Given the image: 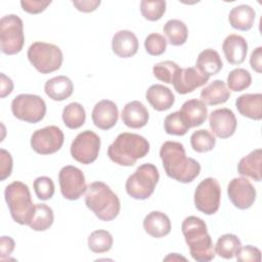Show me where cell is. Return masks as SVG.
Returning a JSON list of instances; mask_svg holds the SVG:
<instances>
[{
  "label": "cell",
  "mask_w": 262,
  "mask_h": 262,
  "mask_svg": "<svg viewBox=\"0 0 262 262\" xmlns=\"http://www.w3.org/2000/svg\"><path fill=\"white\" fill-rule=\"evenodd\" d=\"M166 5V1L164 0H142L140 2V12L145 19L156 21L164 15Z\"/></svg>",
  "instance_id": "obj_37"
},
{
  "label": "cell",
  "mask_w": 262,
  "mask_h": 262,
  "mask_svg": "<svg viewBox=\"0 0 262 262\" xmlns=\"http://www.w3.org/2000/svg\"><path fill=\"white\" fill-rule=\"evenodd\" d=\"M145 98L158 112L169 110L175 102V96L171 89L162 84L151 85L145 92Z\"/></svg>",
  "instance_id": "obj_22"
},
{
  "label": "cell",
  "mask_w": 262,
  "mask_h": 262,
  "mask_svg": "<svg viewBox=\"0 0 262 262\" xmlns=\"http://www.w3.org/2000/svg\"><path fill=\"white\" fill-rule=\"evenodd\" d=\"M4 198L12 219L20 225H29L36 205L33 204L28 185L21 181L9 183L5 187Z\"/></svg>",
  "instance_id": "obj_5"
},
{
  "label": "cell",
  "mask_w": 262,
  "mask_h": 262,
  "mask_svg": "<svg viewBox=\"0 0 262 262\" xmlns=\"http://www.w3.org/2000/svg\"><path fill=\"white\" fill-rule=\"evenodd\" d=\"M149 151V142L141 135L130 132L120 133L107 148L108 158L120 166H133Z\"/></svg>",
  "instance_id": "obj_3"
},
{
  "label": "cell",
  "mask_w": 262,
  "mask_h": 262,
  "mask_svg": "<svg viewBox=\"0 0 262 262\" xmlns=\"http://www.w3.org/2000/svg\"><path fill=\"white\" fill-rule=\"evenodd\" d=\"M220 199L221 187L218 180L213 177L202 180L194 190V206L200 212L206 215H213L218 211Z\"/></svg>",
  "instance_id": "obj_10"
},
{
  "label": "cell",
  "mask_w": 262,
  "mask_h": 262,
  "mask_svg": "<svg viewBox=\"0 0 262 262\" xmlns=\"http://www.w3.org/2000/svg\"><path fill=\"white\" fill-rule=\"evenodd\" d=\"M100 138L91 131L85 130L79 133L71 144V156L77 162L83 165L93 163L99 154Z\"/></svg>",
  "instance_id": "obj_11"
},
{
  "label": "cell",
  "mask_w": 262,
  "mask_h": 262,
  "mask_svg": "<svg viewBox=\"0 0 262 262\" xmlns=\"http://www.w3.org/2000/svg\"><path fill=\"white\" fill-rule=\"evenodd\" d=\"M179 66L172 60H165L158 62L152 68L154 76L167 84H171L176 72L179 70Z\"/></svg>",
  "instance_id": "obj_38"
},
{
  "label": "cell",
  "mask_w": 262,
  "mask_h": 262,
  "mask_svg": "<svg viewBox=\"0 0 262 262\" xmlns=\"http://www.w3.org/2000/svg\"><path fill=\"white\" fill-rule=\"evenodd\" d=\"M208 81L209 77L200 73L195 68H180L176 72L172 84L177 93L186 94L205 85Z\"/></svg>",
  "instance_id": "obj_16"
},
{
  "label": "cell",
  "mask_w": 262,
  "mask_h": 262,
  "mask_svg": "<svg viewBox=\"0 0 262 262\" xmlns=\"http://www.w3.org/2000/svg\"><path fill=\"white\" fill-rule=\"evenodd\" d=\"M167 41L173 46L183 45L188 37L186 25L180 19H169L163 28Z\"/></svg>",
  "instance_id": "obj_30"
},
{
  "label": "cell",
  "mask_w": 262,
  "mask_h": 262,
  "mask_svg": "<svg viewBox=\"0 0 262 262\" xmlns=\"http://www.w3.org/2000/svg\"><path fill=\"white\" fill-rule=\"evenodd\" d=\"M93 124L101 129L108 130L113 128L119 119V111L117 104L108 99H102L98 101L91 113Z\"/></svg>",
  "instance_id": "obj_17"
},
{
  "label": "cell",
  "mask_w": 262,
  "mask_h": 262,
  "mask_svg": "<svg viewBox=\"0 0 262 262\" xmlns=\"http://www.w3.org/2000/svg\"><path fill=\"white\" fill-rule=\"evenodd\" d=\"M143 228L152 237H164L171 231V221L165 213L151 211L143 219Z\"/></svg>",
  "instance_id": "obj_23"
},
{
  "label": "cell",
  "mask_w": 262,
  "mask_h": 262,
  "mask_svg": "<svg viewBox=\"0 0 262 262\" xmlns=\"http://www.w3.org/2000/svg\"><path fill=\"white\" fill-rule=\"evenodd\" d=\"M88 248L93 253H105L113 247V235L104 229H97L92 231L88 236Z\"/></svg>",
  "instance_id": "obj_34"
},
{
  "label": "cell",
  "mask_w": 262,
  "mask_h": 262,
  "mask_svg": "<svg viewBox=\"0 0 262 262\" xmlns=\"http://www.w3.org/2000/svg\"><path fill=\"white\" fill-rule=\"evenodd\" d=\"M86 207L101 221H112L120 213L121 204L118 195L102 181H94L87 186Z\"/></svg>",
  "instance_id": "obj_4"
},
{
  "label": "cell",
  "mask_w": 262,
  "mask_h": 262,
  "mask_svg": "<svg viewBox=\"0 0 262 262\" xmlns=\"http://www.w3.org/2000/svg\"><path fill=\"white\" fill-rule=\"evenodd\" d=\"M164 129L167 134L182 136L187 133L189 128L185 125L180 117L179 112L169 114L164 120Z\"/></svg>",
  "instance_id": "obj_39"
},
{
  "label": "cell",
  "mask_w": 262,
  "mask_h": 262,
  "mask_svg": "<svg viewBox=\"0 0 262 262\" xmlns=\"http://www.w3.org/2000/svg\"><path fill=\"white\" fill-rule=\"evenodd\" d=\"M25 44L24 23L16 14H7L0 19V49L13 55L21 51Z\"/></svg>",
  "instance_id": "obj_8"
},
{
  "label": "cell",
  "mask_w": 262,
  "mask_h": 262,
  "mask_svg": "<svg viewBox=\"0 0 262 262\" xmlns=\"http://www.w3.org/2000/svg\"><path fill=\"white\" fill-rule=\"evenodd\" d=\"M148 117L147 108L138 100H133L126 103L121 114L123 123L132 129L144 127L148 122Z\"/></svg>",
  "instance_id": "obj_21"
},
{
  "label": "cell",
  "mask_w": 262,
  "mask_h": 262,
  "mask_svg": "<svg viewBox=\"0 0 262 262\" xmlns=\"http://www.w3.org/2000/svg\"><path fill=\"white\" fill-rule=\"evenodd\" d=\"M14 247H15V243L12 237L6 236V235L1 236V239H0V258H1V260H4L5 257L9 256L12 253V251L14 250Z\"/></svg>",
  "instance_id": "obj_45"
},
{
  "label": "cell",
  "mask_w": 262,
  "mask_h": 262,
  "mask_svg": "<svg viewBox=\"0 0 262 262\" xmlns=\"http://www.w3.org/2000/svg\"><path fill=\"white\" fill-rule=\"evenodd\" d=\"M159 179L160 174L154 164H142L127 178L126 191L132 199L146 200L154 193Z\"/></svg>",
  "instance_id": "obj_6"
},
{
  "label": "cell",
  "mask_w": 262,
  "mask_h": 262,
  "mask_svg": "<svg viewBox=\"0 0 262 262\" xmlns=\"http://www.w3.org/2000/svg\"><path fill=\"white\" fill-rule=\"evenodd\" d=\"M235 107L238 113L252 120L262 119V94L246 93L238 96L235 100Z\"/></svg>",
  "instance_id": "obj_24"
},
{
  "label": "cell",
  "mask_w": 262,
  "mask_h": 262,
  "mask_svg": "<svg viewBox=\"0 0 262 262\" xmlns=\"http://www.w3.org/2000/svg\"><path fill=\"white\" fill-rule=\"evenodd\" d=\"M179 114L185 125L190 129L201 126L206 121L208 108L201 99H189L182 104Z\"/></svg>",
  "instance_id": "obj_20"
},
{
  "label": "cell",
  "mask_w": 262,
  "mask_h": 262,
  "mask_svg": "<svg viewBox=\"0 0 262 262\" xmlns=\"http://www.w3.org/2000/svg\"><path fill=\"white\" fill-rule=\"evenodd\" d=\"M215 136L206 129L196 130L190 136V145L196 152L210 151L215 147Z\"/></svg>",
  "instance_id": "obj_35"
},
{
  "label": "cell",
  "mask_w": 262,
  "mask_h": 262,
  "mask_svg": "<svg viewBox=\"0 0 262 262\" xmlns=\"http://www.w3.org/2000/svg\"><path fill=\"white\" fill-rule=\"evenodd\" d=\"M44 91L52 100L62 101L73 94L74 85L70 78L66 76H57L46 81Z\"/></svg>",
  "instance_id": "obj_25"
},
{
  "label": "cell",
  "mask_w": 262,
  "mask_h": 262,
  "mask_svg": "<svg viewBox=\"0 0 262 262\" xmlns=\"http://www.w3.org/2000/svg\"><path fill=\"white\" fill-rule=\"evenodd\" d=\"M73 5L79 11H82V12H92V11H94L100 5V1L99 0L73 1Z\"/></svg>",
  "instance_id": "obj_46"
},
{
  "label": "cell",
  "mask_w": 262,
  "mask_h": 262,
  "mask_svg": "<svg viewBox=\"0 0 262 262\" xmlns=\"http://www.w3.org/2000/svg\"><path fill=\"white\" fill-rule=\"evenodd\" d=\"M226 82L229 90L238 92L250 87L252 83V77L246 69L237 68L229 72Z\"/></svg>",
  "instance_id": "obj_36"
},
{
  "label": "cell",
  "mask_w": 262,
  "mask_h": 262,
  "mask_svg": "<svg viewBox=\"0 0 262 262\" xmlns=\"http://www.w3.org/2000/svg\"><path fill=\"white\" fill-rule=\"evenodd\" d=\"M261 148L252 150L249 155L242 158L237 164V172L242 176L250 177L255 181H261Z\"/></svg>",
  "instance_id": "obj_29"
},
{
  "label": "cell",
  "mask_w": 262,
  "mask_h": 262,
  "mask_svg": "<svg viewBox=\"0 0 262 262\" xmlns=\"http://www.w3.org/2000/svg\"><path fill=\"white\" fill-rule=\"evenodd\" d=\"M230 97V90L222 80H214L201 91V100L208 105L224 103Z\"/></svg>",
  "instance_id": "obj_28"
},
{
  "label": "cell",
  "mask_w": 262,
  "mask_h": 262,
  "mask_svg": "<svg viewBox=\"0 0 262 262\" xmlns=\"http://www.w3.org/2000/svg\"><path fill=\"white\" fill-rule=\"evenodd\" d=\"M11 112L16 119L35 124L45 117L46 103L39 95L23 93L11 101Z\"/></svg>",
  "instance_id": "obj_9"
},
{
  "label": "cell",
  "mask_w": 262,
  "mask_h": 262,
  "mask_svg": "<svg viewBox=\"0 0 262 262\" xmlns=\"http://www.w3.org/2000/svg\"><path fill=\"white\" fill-rule=\"evenodd\" d=\"M242 247L241 239L232 233H225L218 237L215 245V254L224 258L231 259Z\"/></svg>",
  "instance_id": "obj_32"
},
{
  "label": "cell",
  "mask_w": 262,
  "mask_h": 262,
  "mask_svg": "<svg viewBox=\"0 0 262 262\" xmlns=\"http://www.w3.org/2000/svg\"><path fill=\"white\" fill-rule=\"evenodd\" d=\"M34 191L39 200H50L54 194V183L51 178L47 176L37 177L33 182Z\"/></svg>",
  "instance_id": "obj_41"
},
{
  "label": "cell",
  "mask_w": 262,
  "mask_h": 262,
  "mask_svg": "<svg viewBox=\"0 0 262 262\" xmlns=\"http://www.w3.org/2000/svg\"><path fill=\"white\" fill-rule=\"evenodd\" d=\"M227 194L232 205L239 210H247L256 201V189L246 177H236L227 185Z\"/></svg>",
  "instance_id": "obj_14"
},
{
  "label": "cell",
  "mask_w": 262,
  "mask_h": 262,
  "mask_svg": "<svg viewBox=\"0 0 262 262\" xmlns=\"http://www.w3.org/2000/svg\"><path fill=\"white\" fill-rule=\"evenodd\" d=\"M160 158L166 174L181 183L193 181L201 172V165L192 158H187L182 143L166 141L160 149Z\"/></svg>",
  "instance_id": "obj_1"
},
{
  "label": "cell",
  "mask_w": 262,
  "mask_h": 262,
  "mask_svg": "<svg viewBox=\"0 0 262 262\" xmlns=\"http://www.w3.org/2000/svg\"><path fill=\"white\" fill-rule=\"evenodd\" d=\"M51 1H35V0H21L20 6L21 8L31 14H37L44 11L49 5Z\"/></svg>",
  "instance_id": "obj_44"
},
{
  "label": "cell",
  "mask_w": 262,
  "mask_h": 262,
  "mask_svg": "<svg viewBox=\"0 0 262 262\" xmlns=\"http://www.w3.org/2000/svg\"><path fill=\"white\" fill-rule=\"evenodd\" d=\"M256 12L254 8L247 4H241L233 7L228 15L230 26L238 31H249L255 21Z\"/></svg>",
  "instance_id": "obj_26"
},
{
  "label": "cell",
  "mask_w": 262,
  "mask_h": 262,
  "mask_svg": "<svg viewBox=\"0 0 262 262\" xmlns=\"http://www.w3.org/2000/svg\"><path fill=\"white\" fill-rule=\"evenodd\" d=\"M235 257L239 262H259L261 260V252L258 248L247 245L239 248Z\"/></svg>",
  "instance_id": "obj_42"
},
{
  "label": "cell",
  "mask_w": 262,
  "mask_h": 262,
  "mask_svg": "<svg viewBox=\"0 0 262 262\" xmlns=\"http://www.w3.org/2000/svg\"><path fill=\"white\" fill-rule=\"evenodd\" d=\"M64 140L61 129L50 125L36 130L31 136V147L39 155H51L58 151Z\"/></svg>",
  "instance_id": "obj_12"
},
{
  "label": "cell",
  "mask_w": 262,
  "mask_h": 262,
  "mask_svg": "<svg viewBox=\"0 0 262 262\" xmlns=\"http://www.w3.org/2000/svg\"><path fill=\"white\" fill-rule=\"evenodd\" d=\"M223 67L219 53L211 48L203 50L196 58L195 69L207 77L218 74Z\"/></svg>",
  "instance_id": "obj_27"
},
{
  "label": "cell",
  "mask_w": 262,
  "mask_h": 262,
  "mask_svg": "<svg viewBox=\"0 0 262 262\" xmlns=\"http://www.w3.org/2000/svg\"><path fill=\"white\" fill-rule=\"evenodd\" d=\"M27 56L31 64L41 74H50L59 70L63 60L58 46L41 41L31 44Z\"/></svg>",
  "instance_id": "obj_7"
},
{
  "label": "cell",
  "mask_w": 262,
  "mask_h": 262,
  "mask_svg": "<svg viewBox=\"0 0 262 262\" xmlns=\"http://www.w3.org/2000/svg\"><path fill=\"white\" fill-rule=\"evenodd\" d=\"M209 125L212 132L219 138L225 139L235 132L237 121L234 113L226 107L214 110L209 116Z\"/></svg>",
  "instance_id": "obj_15"
},
{
  "label": "cell",
  "mask_w": 262,
  "mask_h": 262,
  "mask_svg": "<svg viewBox=\"0 0 262 262\" xmlns=\"http://www.w3.org/2000/svg\"><path fill=\"white\" fill-rule=\"evenodd\" d=\"M181 230L189 248L190 256L195 261L208 262L214 259V245L203 219L196 216L186 217L181 224Z\"/></svg>",
  "instance_id": "obj_2"
},
{
  "label": "cell",
  "mask_w": 262,
  "mask_h": 262,
  "mask_svg": "<svg viewBox=\"0 0 262 262\" xmlns=\"http://www.w3.org/2000/svg\"><path fill=\"white\" fill-rule=\"evenodd\" d=\"M58 182L62 196L76 201L86 192L87 185L83 172L72 165L64 166L58 173Z\"/></svg>",
  "instance_id": "obj_13"
},
{
  "label": "cell",
  "mask_w": 262,
  "mask_h": 262,
  "mask_svg": "<svg viewBox=\"0 0 262 262\" xmlns=\"http://www.w3.org/2000/svg\"><path fill=\"white\" fill-rule=\"evenodd\" d=\"M12 172V158L11 155L4 148L0 149V179L5 180Z\"/></svg>",
  "instance_id": "obj_43"
},
{
  "label": "cell",
  "mask_w": 262,
  "mask_h": 262,
  "mask_svg": "<svg viewBox=\"0 0 262 262\" xmlns=\"http://www.w3.org/2000/svg\"><path fill=\"white\" fill-rule=\"evenodd\" d=\"M250 64L255 72L257 73L262 72V47L261 46L257 47L252 51L250 56Z\"/></svg>",
  "instance_id": "obj_47"
},
{
  "label": "cell",
  "mask_w": 262,
  "mask_h": 262,
  "mask_svg": "<svg viewBox=\"0 0 262 262\" xmlns=\"http://www.w3.org/2000/svg\"><path fill=\"white\" fill-rule=\"evenodd\" d=\"M54 221L52 209L46 204H36L35 212L29 226L35 231H45L51 227Z\"/></svg>",
  "instance_id": "obj_31"
},
{
  "label": "cell",
  "mask_w": 262,
  "mask_h": 262,
  "mask_svg": "<svg viewBox=\"0 0 262 262\" xmlns=\"http://www.w3.org/2000/svg\"><path fill=\"white\" fill-rule=\"evenodd\" d=\"M138 40L135 34L129 30L118 31L112 39L113 52L122 58L135 55L138 51Z\"/></svg>",
  "instance_id": "obj_18"
},
{
  "label": "cell",
  "mask_w": 262,
  "mask_h": 262,
  "mask_svg": "<svg viewBox=\"0 0 262 262\" xmlns=\"http://www.w3.org/2000/svg\"><path fill=\"white\" fill-rule=\"evenodd\" d=\"M63 124L70 129H78L82 127L86 120V113L82 104L79 102H71L62 110Z\"/></svg>",
  "instance_id": "obj_33"
},
{
  "label": "cell",
  "mask_w": 262,
  "mask_h": 262,
  "mask_svg": "<svg viewBox=\"0 0 262 262\" xmlns=\"http://www.w3.org/2000/svg\"><path fill=\"white\" fill-rule=\"evenodd\" d=\"M1 77V88H0V97L4 98L9 95L13 90V82L10 78L5 76L3 73L0 75Z\"/></svg>",
  "instance_id": "obj_48"
},
{
  "label": "cell",
  "mask_w": 262,
  "mask_h": 262,
  "mask_svg": "<svg viewBox=\"0 0 262 262\" xmlns=\"http://www.w3.org/2000/svg\"><path fill=\"white\" fill-rule=\"evenodd\" d=\"M145 51L152 56H159L166 51L167 40L158 33H151L144 40Z\"/></svg>",
  "instance_id": "obj_40"
},
{
  "label": "cell",
  "mask_w": 262,
  "mask_h": 262,
  "mask_svg": "<svg viewBox=\"0 0 262 262\" xmlns=\"http://www.w3.org/2000/svg\"><path fill=\"white\" fill-rule=\"evenodd\" d=\"M222 50L226 60L230 64H241L246 59L248 43L244 37L236 34H230L224 39Z\"/></svg>",
  "instance_id": "obj_19"
}]
</instances>
